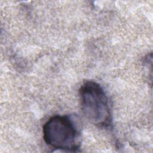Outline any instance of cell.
<instances>
[{"mask_svg":"<svg viewBox=\"0 0 153 153\" xmlns=\"http://www.w3.org/2000/svg\"><path fill=\"white\" fill-rule=\"evenodd\" d=\"M81 111L85 117L100 128L112 125V115L108 97L101 85L93 81H87L79 90Z\"/></svg>","mask_w":153,"mask_h":153,"instance_id":"cell-1","label":"cell"},{"mask_svg":"<svg viewBox=\"0 0 153 153\" xmlns=\"http://www.w3.org/2000/svg\"><path fill=\"white\" fill-rule=\"evenodd\" d=\"M42 132L45 142L54 149L76 152L79 148V133L69 116L51 117L44 124Z\"/></svg>","mask_w":153,"mask_h":153,"instance_id":"cell-2","label":"cell"}]
</instances>
